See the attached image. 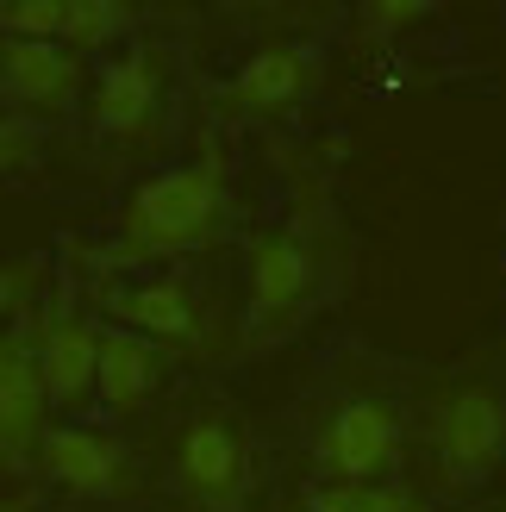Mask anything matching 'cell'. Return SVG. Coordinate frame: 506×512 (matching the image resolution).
Wrapping results in <instances>:
<instances>
[{
    "instance_id": "9a60e30c",
    "label": "cell",
    "mask_w": 506,
    "mask_h": 512,
    "mask_svg": "<svg viewBox=\"0 0 506 512\" xmlns=\"http://www.w3.org/2000/svg\"><path fill=\"white\" fill-rule=\"evenodd\" d=\"M63 19H69V0H0V25H7V38L57 44Z\"/></svg>"
},
{
    "instance_id": "8992f818",
    "label": "cell",
    "mask_w": 506,
    "mask_h": 512,
    "mask_svg": "<svg viewBox=\"0 0 506 512\" xmlns=\"http://www.w3.org/2000/svg\"><path fill=\"white\" fill-rule=\"evenodd\" d=\"M75 88H82V69L63 44H32V38H0V94H13L19 107L32 113H63Z\"/></svg>"
},
{
    "instance_id": "5bb4252c",
    "label": "cell",
    "mask_w": 506,
    "mask_h": 512,
    "mask_svg": "<svg viewBox=\"0 0 506 512\" xmlns=\"http://www.w3.org/2000/svg\"><path fill=\"white\" fill-rule=\"evenodd\" d=\"M307 512H419L413 488H375V481H319Z\"/></svg>"
},
{
    "instance_id": "d6986e66",
    "label": "cell",
    "mask_w": 506,
    "mask_h": 512,
    "mask_svg": "<svg viewBox=\"0 0 506 512\" xmlns=\"http://www.w3.org/2000/svg\"><path fill=\"white\" fill-rule=\"evenodd\" d=\"M13 300H19V275H13V269H0V313H7Z\"/></svg>"
},
{
    "instance_id": "6da1fadb",
    "label": "cell",
    "mask_w": 506,
    "mask_h": 512,
    "mask_svg": "<svg viewBox=\"0 0 506 512\" xmlns=\"http://www.w3.org/2000/svg\"><path fill=\"white\" fill-rule=\"evenodd\" d=\"M225 219V169L219 163H175L157 169L132 188L119 213V263H163V256H182L213 244Z\"/></svg>"
},
{
    "instance_id": "5b68a950",
    "label": "cell",
    "mask_w": 506,
    "mask_h": 512,
    "mask_svg": "<svg viewBox=\"0 0 506 512\" xmlns=\"http://www.w3.org/2000/svg\"><path fill=\"white\" fill-rule=\"evenodd\" d=\"M38 356V381L50 406H82L94 394V356H100V325L82 313H57L44 319V338L32 344Z\"/></svg>"
},
{
    "instance_id": "7c38bea8",
    "label": "cell",
    "mask_w": 506,
    "mask_h": 512,
    "mask_svg": "<svg viewBox=\"0 0 506 512\" xmlns=\"http://www.w3.org/2000/svg\"><path fill=\"white\" fill-rule=\"evenodd\" d=\"M94 394L107 400V413H138V406L157 394V344H144L119 325H100Z\"/></svg>"
},
{
    "instance_id": "3957f363",
    "label": "cell",
    "mask_w": 506,
    "mask_h": 512,
    "mask_svg": "<svg viewBox=\"0 0 506 512\" xmlns=\"http://www.w3.org/2000/svg\"><path fill=\"white\" fill-rule=\"evenodd\" d=\"M506 456V394L494 381H463L438 413V463L450 481H482Z\"/></svg>"
},
{
    "instance_id": "52a82bcc",
    "label": "cell",
    "mask_w": 506,
    "mask_h": 512,
    "mask_svg": "<svg viewBox=\"0 0 506 512\" xmlns=\"http://www.w3.org/2000/svg\"><path fill=\"white\" fill-rule=\"evenodd\" d=\"M107 300V313L119 319V331H132V338H157V344H194V294H188V281H175V275H157V281H132V288H107L100 294Z\"/></svg>"
},
{
    "instance_id": "4fadbf2b",
    "label": "cell",
    "mask_w": 506,
    "mask_h": 512,
    "mask_svg": "<svg viewBox=\"0 0 506 512\" xmlns=\"http://www.w3.org/2000/svg\"><path fill=\"white\" fill-rule=\"evenodd\" d=\"M150 113H157V63L144 50H125L94 82V125L113 138H132Z\"/></svg>"
},
{
    "instance_id": "44dd1931",
    "label": "cell",
    "mask_w": 506,
    "mask_h": 512,
    "mask_svg": "<svg viewBox=\"0 0 506 512\" xmlns=\"http://www.w3.org/2000/svg\"><path fill=\"white\" fill-rule=\"evenodd\" d=\"M275 512H307V506H275Z\"/></svg>"
},
{
    "instance_id": "8fae6325",
    "label": "cell",
    "mask_w": 506,
    "mask_h": 512,
    "mask_svg": "<svg viewBox=\"0 0 506 512\" xmlns=\"http://www.w3.org/2000/svg\"><path fill=\"white\" fill-rule=\"evenodd\" d=\"M313 88V57L300 44H263L257 57H244L225 100L238 113H288L300 94Z\"/></svg>"
},
{
    "instance_id": "ba28073f",
    "label": "cell",
    "mask_w": 506,
    "mask_h": 512,
    "mask_svg": "<svg viewBox=\"0 0 506 512\" xmlns=\"http://www.w3.org/2000/svg\"><path fill=\"white\" fill-rule=\"evenodd\" d=\"M44 381H38V356L32 338H0V456L19 463L25 450H38L44 438Z\"/></svg>"
},
{
    "instance_id": "e0dca14e",
    "label": "cell",
    "mask_w": 506,
    "mask_h": 512,
    "mask_svg": "<svg viewBox=\"0 0 506 512\" xmlns=\"http://www.w3.org/2000/svg\"><path fill=\"white\" fill-rule=\"evenodd\" d=\"M32 150V125L25 119H0V169H7L13 157H25Z\"/></svg>"
},
{
    "instance_id": "9c48e42d",
    "label": "cell",
    "mask_w": 506,
    "mask_h": 512,
    "mask_svg": "<svg viewBox=\"0 0 506 512\" xmlns=\"http://www.w3.org/2000/svg\"><path fill=\"white\" fill-rule=\"evenodd\" d=\"M313 294V256L294 238L269 232L250 244V325H282Z\"/></svg>"
},
{
    "instance_id": "7a4b0ae2",
    "label": "cell",
    "mask_w": 506,
    "mask_h": 512,
    "mask_svg": "<svg viewBox=\"0 0 506 512\" xmlns=\"http://www.w3.org/2000/svg\"><path fill=\"white\" fill-rule=\"evenodd\" d=\"M175 481L200 512H244V488H250V444L238 419L225 413H200L182 425L175 438Z\"/></svg>"
},
{
    "instance_id": "2e32d148",
    "label": "cell",
    "mask_w": 506,
    "mask_h": 512,
    "mask_svg": "<svg viewBox=\"0 0 506 512\" xmlns=\"http://www.w3.org/2000/svg\"><path fill=\"white\" fill-rule=\"evenodd\" d=\"M132 25V7H113V0H69V19H63V38L69 44H107L113 32Z\"/></svg>"
},
{
    "instance_id": "30bf717a",
    "label": "cell",
    "mask_w": 506,
    "mask_h": 512,
    "mask_svg": "<svg viewBox=\"0 0 506 512\" xmlns=\"http://www.w3.org/2000/svg\"><path fill=\"white\" fill-rule=\"evenodd\" d=\"M38 463L50 481H63L75 494H113L119 475H125V450L107 438V431H88V425H50L38 438Z\"/></svg>"
},
{
    "instance_id": "ffe728a7",
    "label": "cell",
    "mask_w": 506,
    "mask_h": 512,
    "mask_svg": "<svg viewBox=\"0 0 506 512\" xmlns=\"http://www.w3.org/2000/svg\"><path fill=\"white\" fill-rule=\"evenodd\" d=\"M25 506H32V500H0V512H25Z\"/></svg>"
},
{
    "instance_id": "277c9868",
    "label": "cell",
    "mask_w": 506,
    "mask_h": 512,
    "mask_svg": "<svg viewBox=\"0 0 506 512\" xmlns=\"http://www.w3.org/2000/svg\"><path fill=\"white\" fill-rule=\"evenodd\" d=\"M313 450L325 481H382L400 463V413L382 400H344Z\"/></svg>"
},
{
    "instance_id": "ac0fdd59",
    "label": "cell",
    "mask_w": 506,
    "mask_h": 512,
    "mask_svg": "<svg viewBox=\"0 0 506 512\" xmlns=\"http://www.w3.org/2000/svg\"><path fill=\"white\" fill-rule=\"evenodd\" d=\"M425 7H413V0H388V7H369L375 25H400V19H419Z\"/></svg>"
}]
</instances>
